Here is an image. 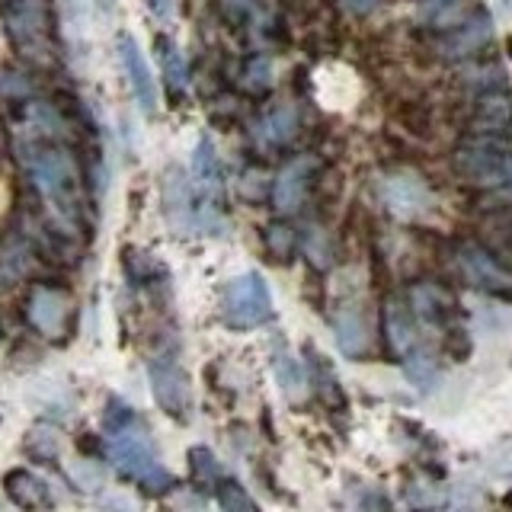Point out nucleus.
<instances>
[{"mask_svg": "<svg viewBox=\"0 0 512 512\" xmlns=\"http://www.w3.org/2000/svg\"><path fill=\"white\" fill-rule=\"evenodd\" d=\"M109 455H112V464H116L125 477L138 480L141 487H148V490H167L170 487V471L157 461L148 432H144L141 426H135L132 416L112 420Z\"/></svg>", "mask_w": 512, "mask_h": 512, "instance_id": "nucleus-1", "label": "nucleus"}, {"mask_svg": "<svg viewBox=\"0 0 512 512\" xmlns=\"http://www.w3.org/2000/svg\"><path fill=\"white\" fill-rule=\"evenodd\" d=\"M458 170L468 183L512 199V138L477 132L458 148Z\"/></svg>", "mask_w": 512, "mask_h": 512, "instance_id": "nucleus-2", "label": "nucleus"}, {"mask_svg": "<svg viewBox=\"0 0 512 512\" xmlns=\"http://www.w3.org/2000/svg\"><path fill=\"white\" fill-rule=\"evenodd\" d=\"M26 164H29L32 176H36L39 189L48 196V202L55 205V212L74 221L80 186H77V170L71 164V157L61 151H52V148H32Z\"/></svg>", "mask_w": 512, "mask_h": 512, "instance_id": "nucleus-3", "label": "nucleus"}, {"mask_svg": "<svg viewBox=\"0 0 512 512\" xmlns=\"http://www.w3.org/2000/svg\"><path fill=\"white\" fill-rule=\"evenodd\" d=\"M269 314H272V295L260 272L237 276L228 285V292H224V317H228L231 327H256L269 320Z\"/></svg>", "mask_w": 512, "mask_h": 512, "instance_id": "nucleus-4", "label": "nucleus"}, {"mask_svg": "<svg viewBox=\"0 0 512 512\" xmlns=\"http://www.w3.org/2000/svg\"><path fill=\"white\" fill-rule=\"evenodd\" d=\"M384 327H388V340H391L397 356L404 359L407 372L413 378H426L432 372V362L423 352L420 333H416V324H413V317L404 304H397V301L388 304V311H384Z\"/></svg>", "mask_w": 512, "mask_h": 512, "instance_id": "nucleus-5", "label": "nucleus"}, {"mask_svg": "<svg viewBox=\"0 0 512 512\" xmlns=\"http://www.w3.org/2000/svg\"><path fill=\"white\" fill-rule=\"evenodd\" d=\"M458 266H461V276L468 285L480 288V292H490V295H512V276L496 263V256L487 253L484 247H461L458 250Z\"/></svg>", "mask_w": 512, "mask_h": 512, "instance_id": "nucleus-6", "label": "nucleus"}, {"mask_svg": "<svg viewBox=\"0 0 512 512\" xmlns=\"http://www.w3.org/2000/svg\"><path fill=\"white\" fill-rule=\"evenodd\" d=\"M119 61L128 74V84H132V93H135V103L141 106V112H154L157 106V84L151 77V68H148V58H144L141 45L135 42V36H128V32H119Z\"/></svg>", "mask_w": 512, "mask_h": 512, "instance_id": "nucleus-7", "label": "nucleus"}, {"mask_svg": "<svg viewBox=\"0 0 512 512\" xmlns=\"http://www.w3.org/2000/svg\"><path fill=\"white\" fill-rule=\"evenodd\" d=\"M151 381H154V397L164 404L167 413L183 416L189 410V381H186L180 365H176V362H157L151 368Z\"/></svg>", "mask_w": 512, "mask_h": 512, "instance_id": "nucleus-8", "label": "nucleus"}, {"mask_svg": "<svg viewBox=\"0 0 512 512\" xmlns=\"http://www.w3.org/2000/svg\"><path fill=\"white\" fill-rule=\"evenodd\" d=\"M311 167H314L311 160H295V164L279 176V183H276V205L282 208V212H292V208H298V202L304 196V186H308Z\"/></svg>", "mask_w": 512, "mask_h": 512, "instance_id": "nucleus-9", "label": "nucleus"}, {"mask_svg": "<svg viewBox=\"0 0 512 512\" xmlns=\"http://www.w3.org/2000/svg\"><path fill=\"white\" fill-rule=\"evenodd\" d=\"M336 340L346 356H362L368 346V333H365V320L356 308H346L336 317Z\"/></svg>", "mask_w": 512, "mask_h": 512, "instance_id": "nucleus-10", "label": "nucleus"}, {"mask_svg": "<svg viewBox=\"0 0 512 512\" xmlns=\"http://www.w3.org/2000/svg\"><path fill=\"white\" fill-rule=\"evenodd\" d=\"M471 13V0H426L423 16L436 26V29H455L468 20Z\"/></svg>", "mask_w": 512, "mask_h": 512, "instance_id": "nucleus-11", "label": "nucleus"}, {"mask_svg": "<svg viewBox=\"0 0 512 512\" xmlns=\"http://www.w3.org/2000/svg\"><path fill=\"white\" fill-rule=\"evenodd\" d=\"M64 320V301L52 292H39L32 298V324L45 333H58Z\"/></svg>", "mask_w": 512, "mask_h": 512, "instance_id": "nucleus-12", "label": "nucleus"}, {"mask_svg": "<svg viewBox=\"0 0 512 512\" xmlns=\"http://www.w3.org/2000/svg\"><path fill=\"white\" fill-rule=\"evenodd\" d=\"M413 301H416V308H420V314L429 320V324H442L445 314L452 311V308H448V298L439 292V288H432V285L413 288Z\"/></svg>", "mask_w": 512, "mask_h": 512, "instance_id": "nucleus-13", "label": "nucleus"}, {"mask_svg": "<svg viewBox=\"0 0 512 512\" xmlns=\"http://www.w3.org/2000/svg\"><path fill=\"white\" fill-rule=\"evenodd\" d=\"M196 173H199V180H202V186H218V180H221V173H218V160H215V148L208 141H202L199 144V154H196Z\"/></svg>", "mask_w": 512, "mask_h": 512, "instance_id": "nucleus-14", "label": "nucleus"}, {"mask_svg": "<svg viewBox=\"0 0 512 512\" xmlns=\"http://www.w3.org/2000/svg\"><path fill=\"white\" fill-rule=\"evenodd\" d=\"M292 132H295V112L292 109H282L266 122V138H272V141H285Z\"/></svg>", "mask_w": 512, "mask_h": 512, "instance_id": "nucleus-15", "label": "nucleus"}, {"mask_svg": "<svg viewBox=\"0 0 512 512\" xmlns=\"http://www.w3.org/2000/svg\"><path fill=\"white\" fill-rule=\"evenodd\" d=\"M276 365H279V381H282V388L285 391H298L301 394V372H298V365L292 362V356H279L276 359Z\"/></svg>", "mask_w": 512, "mask_h": 512, "instance_id": "nucleus-16", "label": "nucleus"}, {"mask_svg": "<svg viewBox=\"0 0 512 512\" xmlns=\"http://www.w3.org/2000/svg\"><path fill=\"white\" fill-rule=\"evenodd\" d=\"M221 506L224 509H253V500L237 484H228L221 490Z\"/></svg>", "mask_w": 512, "mask_h": 512, "instance_id": "nucleus-17", "label": "nucleus"}, {"mask_svg": "<svg viewBox=\"0 0 512 512\" xmlns=\"http://www.w3.org/2000/svg\"><path fill=\"white\" fill-rule=\"evenodd\" d=\"M346 4V10H352V13H372L375 7H378V0H343Z\"/></svg>", "mask_w": 512, "mask_h": 512, "instance_id": "nucleus-18", "label": "nucleus"}, {"mask_svg": "<svg viewBox=\"0 0 512 512\" xmlns=\"http://www.w3.org/2000/svg\"><path fill=\"white\" fill-rule=\"evenodd\" d=\"M4 202H7V192H4V186H0V208H4Z\"/></svg>", "mask_w": 512, "mask_h": 512, "instance_id": "nucleus-19", "label": "nucleus"}, {"mask_svg": "<svg viewBox=\"0 0 512 512\" xmlns=\"http://www.w3.org/2000/svg\"><path fill=\"white\" fill-rule=\"evenodd\" d=\"M100 4H103V7H112V0H100Z\"/></svg>", "mask_w": 512, "mask_h": 512, "instance_id": "nucleus-20", "label": "nucleus"}, {"mask_svg": "<svg viewBox=\"0 0 512 512\" xmlns=\"http://www.w3.org/2000/svg\"><path fill=\"white\" fill-rule=\"evenodd\" d=\"M0 45H4V42H0Z\"/></svg>", "mask_w": 512, "mask_h": 512, "instance_id": "nucleus-21", "label": "nucleus"}]
</instances>
